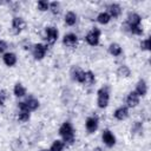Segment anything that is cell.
<instances>
[{
	"label": "cell",
	"instance_id": "1",
	"mask_svg": "<svg viewBox=\"0 0 151 151\" xmlns=\"http://www.w3.org/2000/svg\"><path fill=\"white\" fill-rule=\"evenodd\" d=\"M140 21H142V18H140L137 13H130V14L127 15V21H126V24H127L129 29H130L131 33L137 34V35H139V34L143 33V29H142V27H140Z\"/></svg>",
	"mask_w": 151,
	"mask_h": 151
},
{
	"label": "cell",
	"instance_id": "2",
	"mask_svg": "<svg viewBox=\"0 0 151 151\" xmlns=\"http://www.w3.org/2000/svg\"><path fill=\"white\" fill-rule=\"evenodd\" d=\"M59 133H60V136L63 137V142L64 143H66V144H73V142H74V130H73V127H72V125L68 123V122H65L61 126H60V129H59Z\"/></svg>",
	"mask_w": 151,
	"mask_h": 151
},
{
	"label": "cell",
	"instance_id": "3",
	"mask_svg": "<svg viewBox=\"0 0 151 151\" xmlns=\"http://www.w3.org/2000/svg\"><path fill=\"white\" fill-rule=\"evenodd\" d=\"M38 106H39V101L33 97H29L25 101H21L18 104V107L20 109V111H27V112L34 111Z\"/></svg>",
	"mask_w": 151,
	"mask_h": 151
},
{
	"label": "cell",
	"instance_id": "4",
	"mask_svg": "<svg viewBox=\"0 0 151 151\" xmlns=\"http://www.w3.org/2000/svg\"><path fill=\"white\" fill-rule=\"evenodd\" d=\"M109 104V91L106 87H101L98 91V106L100 109H105Z\"/></svg>",
	"mask_w": 151,
	"mask_h": 151
},
{
	"label": "cell",
	"instance_id": "5",
	"mask_svg": "<svg viewBox=\"0 0 151 151\" xmlns=\"http://www.w3.org/2000/svg\"><path fill=\"white\" fill-rule=\"evenodd\" d=\"M99 38H100V31L98 29V28H93L92 31H90L88 33H87V35H86V41L91 45V46H96V45H98V42H99Z\"/></svg>",
	"mask_w": 151,
	"mask_h": 151
},
{
	"label": "cell",
	"instance_id": "6",
	"mask_svg": "<svg viewBox=\"0 0 151 151\" xmlns=\"http://www.w3.org/2000/svg\"><path fill=\"white\" fill-rule=\"evenodd\" d=\"M25 26H26V24H25V21H24L22 18H18L17 17L12 21V31H13L14 34H19L25 28Z\"/></svg>",
	"mask_w": 151,
	"mask_h": 151
},
{
	"label": "cell",
	"instance_id": "7",
	"mask_svg": "<svg viewBox=\"0 0 151 151\" xmlns=\"http://www.w3.org/2000/svg\"><path fill=\"white\" fill-rule=\"evenodd\" d=\"M46 51H47V46H45L42 44H37L33 47V55H34L35 59L40 60V59H42L45 57Z\"/></svg>",
	"mask_w": 151,
	"mask_h": 151
},
{
	"label": "cell",
	"instance_id": "8",
	"mask_svg": "<svg viewBox=\"0 0 151 151\" xmlns=\"http://www.w3.org/2000/svg\"><path fill=\"white\" fill-rule=\"evenodd\" d=\"M58 39V29L55 27L46 28V40L48 44H54Z\"/></svg>",
	"mask_w": 151,
	"mask_h": 151
},
{
	"label": "cell",
	"instance_id": "9",
	"mask_svg": "<svg viewBox=\"0 0 151 151\" xmlns=\"http://www.w3.org/2000/svg\"><path fill=\"white\" fill-rule=\"evenodd\" d=\"M97 129H98V118L96 116L88 117L87 120H86V130L90 133H93Z\"/></svg>",
	"mask_w": 151,
	"mask_h": 151
},
{
	"label": "cell",
	"instance_id": "10",
	"mask_svg": "<svg viewBox=\"0 0 151 151\" xmlns=\"http://www.w3.org/2000/svg\"><path fill=\"white\" fill-rule=\"evenodd\" d=\"M63 42H64V45H66L67 47H76L77 44H78V38H77L76 34L70 33V34H66V35L64 37Z\"/></svg>",
	"mask_w": 151,
	"mask_h": 151
},
{
	"label": "cell",
	"instance_id": "11",
	"mask_svg": "<svg viewBox=\"0 0 151 151\" xmlns=\"http://www.w3.org/2000/svg\"><path fill=\"white\" fill-rule=\"evenodd\" d=\"M101 138H103V142H104L107 146H113L114 143H116V138H114V136L112 134V132H111L110 130H105V131L103 132Z\"/></svg>",
	"mask_w": 151,
	"mask_h": 151
},
{
	"label": "cell",
	"instance_id": "12",
	"mask_svg": "<svg viewBox=\"0 0 151 151\" xmlns=\"http://www.w3.org/2000/svg\"><path fill=\"white\" fill-rule=\"evenodd\" d=\"M139 103V96L136 92H131L129 93L127 98H126V104L129 107H134L137 106V104Z\"/></svg>",
	"mask_w": 151,
	"mask_h": 151
},
{
	"label": "cell",
	"instance_id": "13",
	"mask_svg": "<svg viewBox=\"0 0 151 151\" xmlns=\"http://www.w3.org/2000/svg\"><path fill=\"white\" fill-rule=\"evenodd\" d=\"M72 79L78 81V83H84V79H85V72L79 70V68H72Z\"/></svg>",
	"mask_w": 151,
	"mask_h": 151
},
{
	"label": "cell",
	"instance_id": "14",
	"mask_svg": "<svg viewBox=\"0 0 151 151\" xmlns=\"http://www.w3.org/2000/svg\"><path fill=\"white\" fill-rule=\"evenodd\" d=\"M107 9H109V15L112 18H117V17H119V14H120V12H122V8H120V6L119 5H117V4H111V5H109L107 6Z\"/></svg>",
	"mask_w": 151,
	"mask_h": 151
},
{
	"label": "cell",
	"instance_id": "15",
	"mask_svg": "<svg viewBox=\"0 0 151 151\" xmlns=\"http://www.w3.org/2000/svg\"><path fill=\"white\" fill-rule=\"evenodd\" d=\"M127 116H129V110L125 106H122V107H119L114 111V118H117L118 120H123Z\"/></svg>",
	"mask_w": 151,
	"mask_h": 151
},
{
	"label": "cell",
	"instance_id": "16",
	"mask_svg": "<svg viewBox=\"0 0 151 151\" xmlns=\"http://www.w3.org/2000/svg\"><path fill=\"white\" fill-rule=\"evenodd\" d=\"M146 91H147V86H146V83L144 80H139L136 85V93L138 96H145L146 94Z\"/></svg>",
	"mask_w": 151,
	"mask_h": 151
},
{
	"label": "cell",
	"instance_id": "17",
	"mask_svg": "<svg viewBox=\"0 0 151 151\" xmlns=\"http://www.w3.org/2000/svg\"><path fill=\"white\" fill-rule=\"evenodd\" d=\"M4 63L7 65V66H13V65H15V63H17V57H15V54L14 53H6V54H4Z\"/></svg>",
	"mask_w": 151,
	"mask_h": 151
},
{
	"label": "cell",
	"instance_id": "18",
	"mask_svg": "<svg viewBox=\"0 0 151 151\" xmlns=\"http://www.w3.org/2000/svg\"><path fill=\"white\" fill-rule=\"evenodd\" d=\"M76 21H77V15H76V13H74V12H67L66 15H65V22H66V25L73 26V25L76 24Z\"/></svg>",
	"mask_w": 151,
	"mask_h": 151
},
{
	"label": "cell",
	"instance_id": "19",
	"mask_svg": "<svg viewBox=\"0 0 151 151\" xmlns=\"http://www.w3.org/2000/svg\"><path fill=\"white\" fill-rule=\"evenodd\" d=\"M109 52H110L112 55L118 57V55H120V54H122V47H120L118 44L113 42V44H111V45L109 46Z\"/></svg>",
	"mask_w": 151,
	"mask_h": 151
},
{
	"label": "cell",
	"instance_id": "20",
	"mask_svg": "<svg viewBox=\"0 0 151 151\" xmlns=\"http://www.w3.org/2000/svg\"><path fill=\"white\" fill-rule=\"evenodd\" d=\"M110 19H111V17H110L109 13H106V12H101V13L97 17V21H98L99 24H103V25L107 24V22L110 21Z\"/></svg>",
	"mask_w": 151,
	"mask_h": 151
},
{
	"label": "cell",
	"instance_id": "21",
	"mask_svg": "<svg viewBox=\"0 0 151 151\" xmlns=\"http://www.w3.org/2000/svg\"><path fill=\"white\" fill-rule=\"evenodd\" d=\"M64 146H65V143L63 140H54L53 144L51 145L50 151H63Z\"/></svg>",
	"mask_w": 151,
	"mask_h": 151
},
{
	"label": "cell",
	"instance_id": "22",
	"mask_svg": "<svg viewBox=\"0 0 151 151\" xmlns=\"http://www.w3.org/2000/svg\"><path fill=\"white\" fill-rule=\"evenodd\" d=\"M14 94L17 96V97H24L25 94H26V90H25V87L21 85V84H15V86H14Z\"/></svg>",
	"mask_w": 151,
	"mask_h": 151
},
{
	"label": "cell",
	"instance_id": "23",
	"mask_svg": "<svg viewBox=\"0 0 151 151\" xmlns=\"http://www.w3.org/2000/svg\"><path fill=\"white\" fill-rule=\"evenodd\" d=\"M96 78H94V74L91 72V71H87L85 72V79H84V83L87 84V85H92L94 83Z\"/></svg>",
	"mask_w": 151,
	"mask_h": 151
},
{
	"label": "cell",
	"instance_id": "24",
	"mask_svg": "<svg viewBox=\"0 0 151 151\" xmlns=\"http://www.w3.org/2000/svg\"><path fill=\"white\" fill-rule=\"evenodd\" d=\"M118 74L120 77H129L130 76V68L125 65H122L119 68H118Z\"/></svg>",
	"mask_w": 151,
	"mask_h": 151
},
{
	"label": "cell",
	"instance_id": "25",
	"mask_svg": "<svg viewBox=\"0 0 151 151\" xmlns=\"http://www.w3.org/2000/svg\"><path fill=\"white\" fill-rule=\"evenodd\" d=\"M50 9L52 11V13H53V14H58V13L60 12V6H59V2H57V1L51 2V4H50Z\"/></svg>",
	"mask_w": 151,
	"mask_h": 151
},
{
	"label": "cell",
	"instance_id": "26",
	"mask_svg": "<svg viewBox=\"0 0 151 151\" xmlns=\"http://www.w3.org/2000/svg\"><path fill=\"white\" fill-rule=\"evenodd\" d=\"M18 119L20 122H27L29 119V112H27V111H20L19 112V116H18Z\"/></svg>",
	"mask_w": 151,
	"mask_h": 151
},
{
	"label": "cell",
	"instance_id": "27",
	"mask_svg": "<svg viewBox=\"0 0 151 151\" xmlns=\"http://www.w3.org/2000/svg\"><path fill=\"white\" fill-rule=\"evenodd\" d=\"M38 8L40 11H47L50 8V4L47 1H44V0H40L38 1Z\"/></svg>",
	"mask_w": 151,
	"mask_h": 151
},
{
	"label": "cell",
	"instance_id": "28",
	"mask_svg": "<svg viewBox=\"0 0 151 151\" xmlns=\"http://www.w3.org/2000/svg\"><path fill=\"white\" fill-rule=\"evenodd\" d=\"M150 39L147 38V39H145V40H143L142 42H140V48L142 50H146V51H149L150 50Z\"/></svg>",
	"mask_w": 151,
	"mask_h": 151
},
{
	"label": "cell",
	"instance_id": "29",
	"mask_svg": "<svg viewBox=\"0 0 151 151\" xmlns=\"http://www.w3.org/2000/svg\"><path fill=\"white\" fill-rule=\"evenodd\" d=\"M6 48H7V44L4 40H0V53H4Z\"/></svg>",
	"mask_w": 151,
	"mask_h": 151
},
{
	"label": "cell",
	"instance_id": "30",
	"mask_svg": "<svg viewBox=\"0 0 151 151\" xmlns=\"http://www.w3.org/2000/svg\"><path fill=\"white\" fill-rule=\"evenodd\" d=\"M5 92H0V105L4 103V99H5Z\"/></svg>",
	"mask_w": 151,
	"mask_h": 151
},
{
	"label": "cell",
	"instance_id": "31",
	"mask_svg": "<svg viewBox=\"0 0 151 151\" xmlns=\"http://www.w3.org/2000/svg\"><path fill=\"white\" fill-rule=\"evenodd\" d=\"M40 151H48V150H40Z\"/></svg>",
	"mask_w": 151,
	"mask_h": 151
}]
</instances>
